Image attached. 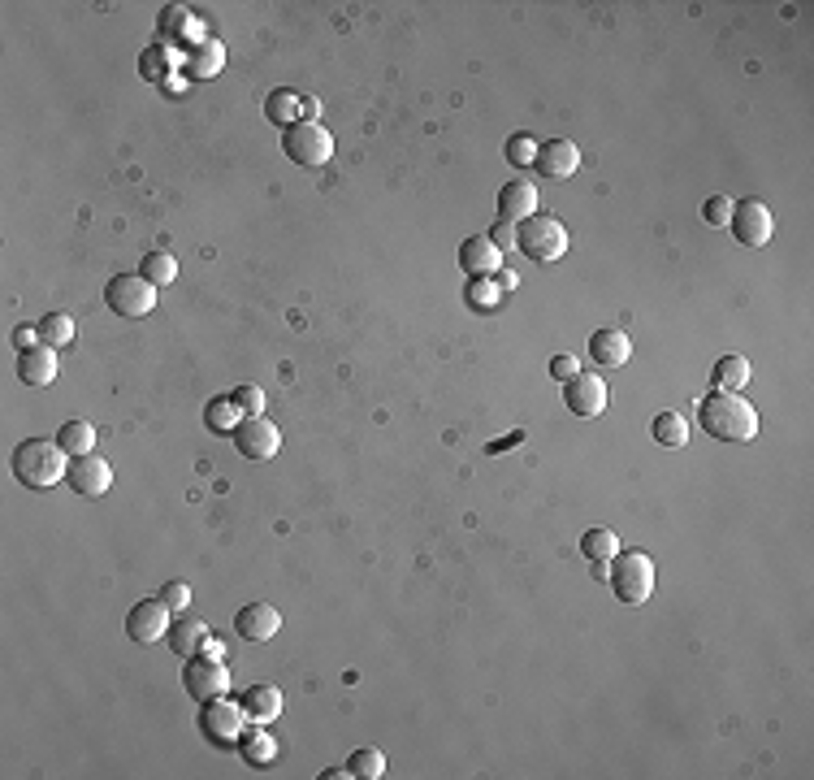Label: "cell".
Listing matches in <instances>:
<instances>
[{"label":"cell","instance_id":"1","mask_svg":"<svg viewBox=\"0 0 814 780\" xmlns=\"http://www.w3.org/2000/svg\"><path fill=\"white\" fill-rule=\"evenodd\" d=\"M698 425L719 442H754L758 438V412L737 390H711L698 408Z\"/></svg>","mask_w":814,"mask_h":780},{"label":"cell","instance_id":"2","mask_svg":"<svg viewBox=\"0 0 814 780\" xmlns=\"http://www.w3.org/2000/svg\"><path fill=\"white\" fill-rule=\"evenodd\" d=\"M13 477L22 481L26 490H52L57 481L70 473V464H65V451L57 438H26L13 447Z\"/></svg>","mask_w":814,"mask_h":780},{"label":"cell","instance_id":"3","mask_svg":"<svg viewBox=\"0 0 814 780\" xmlns=\"http://www.w3.org/2000/svg\"><path fill=\"white\" fill-rule=\"evenodd\" d=\"M615 568H607V581L620 603L641 607L654 594V559L646 551H615Z\"/></svg>","mask_w":814,"mask_h":780},{"label":"cell","instance_id":"4","mask_svg":"<svg viewBox=\"0 0 814 780\" xmlns=\"http://www.w3.org/2000/svg\"><path fill=\"white\" fill-rule=\"evenodd\" d=\"M516 247L524 256L533 260V265H550V260H559L563 252H568V230H563V221L559 217H542V213H533L529 221H520V230H516Z\"/></svg>","mask_w":814,"mask_h":780},{"label":"cell","instance_id":"5","mask_svg":"<svg viewBox=\"0 0 814 780\" xmlns=\"http://www.w3.org/2000/svg\"><path fill=\"white\" fill-rule=\"evenodd\" d=\"M104 304H109L113 317L139 321L156 308V286L143 278V273H117V278H109V286H104Z\"/></svg>","mask_w":814,"mask_h":780},{"label":"cell","instance_id":"6","mask_svg":"<svg viewBox=\"0 0 814 780\" xmlns=\"http://www.w3.org/2000/svg\"><path fill=\"white\" fill-rule=\"evenodd\" d=\"M243 707L234 698H208V702H200V733L213 741V746H221V750H234L239 746V737H243Z\"/></svg>","mask_w":814,"mask_h":780},{"label":"cell","instance_id":"7","mask_svg":"<svg viewBox=\"0 0 814 780\" xmlns=\"http://www.w3.org/2000/svg\"><path fill=\"white\" fill-rule=\"evenodd\" d=\"M282 148H286V156H291L295 165L317 169V165H325L334 156V135L321 122H295V126H286Z\"/></svg>","mask_w":814,"mask_h":780},{"label":"cell","instance_id":"8","mask_svg":"<svg viewBox=\"0 0 814 780\" xmlns=\"http://www.w3.org/2000/svg\"><path fill=\"white\" fill-rule=\"evenodd\" d=\"M234 447H239L243 460L252 464H265L278 455L282 447V429L269 421V416H243L239 425H234Z\"/></svg>","mask_w":814,"mask_h":780},{"label":"cell","instance_id":"9","mask_svg":"<svg viewBox=\"0 0 814 780\" xmlns=\"http://www.w3.org/2000/svg\"><path fill=\"white\" fill-rule=\"evenodd\" d=\"M182 689H187L195 702L221 698L230 689V668L217 655H191L187 668H182Z\"/></svg>","mask_w":814,"mask_h":780},{"label":"cell","instance_id":"10","mask_svg":"<svg viewBox=\"0 0 814 780\" xmlns=\"http://www.w3.org/2000/svg\"><path fill=\"white\" fill-rule=\"evenodd\" d=\"M728 226H732V234H737L741 247H767L776 221H771V208L763 200H741V204H732Z\"/></svg>","mask_w":814,"mask_h":780},{"label":"cell","instance_id":"11","mask_svg":"<svg viewBox=\"0 0 814 780\" xmlns=\"http://www.w3.org/2000/svg\"><path fill=\"white\" fill-rule=\"evenodd\" d=\"M174 611H169L161 598H143V603H135L126 611V633H130V642H139V646H152V642H165V633H169V620Z\"/></svg>","mask_w":814,"mask_h":780},{"label":"cell","instance_id":"12","mask_svg":"<svg viewBox=\"0 0 814 780\" xmlns=\"http://www.w3.org/2000/svg\"><path fill=\"white\" fill-rule=\"evenodd\" d=\"M533 169L546 182H568L576 169H581V148H576L572 139H546V143H537Z\"/></svg>","mask_w":814,"mask_h":780},{"label":"cell","instance_id":"13","mask_svg":"<svg viewBox=\"0 0 814 780\" xmlns=\"http://www.w3.org/2000/svg\"><path fill=\"white\" fill-rule=\"evenodd\" d=\"M563 403H568L572 416H602V408H607V382H602L598 373H576L563 382Z\"/></svg>","mask_w":814,"mask_h":780},{"label":"cell","instance_id":"14","mask_svg":"<svg viewBox=\"0 0 814 780\" xmlns=\"http://www.w3.org/2000/svg\"><path fill=\"white\" fill-rule=\"evenodd\" d=\"M65 481H70V490L83 494V499H100V494L113 490V468H109V460H100V455L91 451V455H78V460H70V473H65Z\"/></svg>","mask_w":814,"mask_h":780},{"label":"cell","instance_id":"15","mask_svg":"<svg viewBox=\"0 0 814 780\" xmlns=\"http://www.w3.org/2000/svg\"><path fill=\"white\" fill-rule=\"evenodd\" d=\"M459 265H464L468 278H490V273L503 269V252L490 243V234H468L459 243Z\"/></svg>","mask_w":814,"mask_h":780},{"label":"cell","instance_id":"16","mask_svg":"<svg viewBox=\"0 0 814 780\" xmlns=\"http://www.w3.org/2000/svg\"><path fill=\"white\" fill-rule=\"evenodd\" d=\"M278 629H282V616L269 603H247L234 611V633L247 637V642H269V637H278Z\"/></svg>","mask_w":814,"mask_h":780},{"label":"cell","instance_id":"17","mask_svg":"<svg viewBox=\"0 0 814 780\" xmlns=\"http://www.w3.org/2000/svg\"><path fill=\"white\" fill-rule=\"evenodd\" d=\"M165 642L178 659H191V655H204V646L213 642V629H208L204 620H195V616H178L174 624H169Z\"/></svg>","mask_w":814,"mask_h":780},{"label":"cell","instance_id":"18","mask_svg":"<svg viewBox=\"0 0 814 780\" xmlns=\"http://www.w3.org/2000/svg\"><path fill=\"white\" fill-rule=\"evenodd\" d=\"M533 213H537L533 182H507V187L498 191V217H503L507 226H520V221H529Z\"/></svg>","mask_w":814,"mask_h":780},{"label":"cell","instance_id":"19","mask_svg":"<svg viewBox=\"0 0 814 780\" xmlns=\"http://www.w3.org/2000/svg\"><path fill=\"white\" fill-rule=\"evenodd\" d=\"M239 707H243V715L252 724H269V720H278V715H282V689L269 685V681H260L252 689H243Z\"/></svg>","mask_w":814,"mask_h":780},{"label":"cell","instance_id":"20","mask_svg":"<svg viewBox=\"0 0 814 780\" xmlns=\"http://www.w3.org/2000/svg\"><path fill=\"white\" fill-rule=\"evenodd\" d=\"M589 356H594L602 369H620V364H628V356H633V338H628L624 330H594V338H589Z\"/></svg>","mask_w":814,"mask_h":780},{"label":"cell","instance_id":"21","mask_svg":"<svg viewBox=\"0 0 814 780\" xmlns=\"http://www.w3.org/2000/svg\"><path fill=\"white\" fill-rule=\"evenodd\" d=\"M57 369H61V364H57V351L44 347V343L31 347V351H22V356H18V377H22L26 386H35V390L57 382Z\"/></svg>","mask_w":814,"mask_h":780},{"label":"cell","instance_id":"22","mask_svg":"<svg viewBox=\"0 0 814 780\" xmlns=\"http://www.w3.org/2000/svg\"><path fill=\"white\" fill-rule=\"evenodd\" d=\"M750 377H754L750 360L737 356V351H728V356H719V360H715L711 382H715V390H745V386H750Z\"/></svg>","mask_w":814,"mask_h":780},{"label":"cell","instance_id":"23","mask_svg":"<svg viewBox=\"0 0 814 780\" xmlns=\"http://www.w3.org/2000/svg\"><path fill=\"white\" fill-rule=\"evenodd\" d=\"M239 754H243V759L252 763V767H265V763L278 759V741L269 737V724H256L252 733L243 728V737H239Z\"/></svg>","mask_w":814,"mask_h":780},{"label":"cell","instance_id":"24","mask_svg":"<svg viewBox=\"0 0 814 780\" xmlns=\"http://www.w3.org/2000/svg\"><path fill=\"white\" fill-rule=\"evenodd\" d=\"M35 330H39V343L52 347V351H61V347L74 343V317H70V312H48V317L35 321Z\"/></svg>","mask_w":814,"mask_h":780},{"label":"cell","instance_id":"25","mask_svg":"<svg viewBox=\"0 0 814 780\" xmlns=\"http://www.w3.org/2000/svg\"><path fill=\"white\" fill-rule=\"evenodd\" d=\"M57 442H61V451L70 455V460H78V455H91L96 451V425H87V421H65L57 429Z\"/></svg>","mask_w":814,"mask_h":780},{"label":"cell","instance_id":"26","mask_svg":"<svg viewBox=\"0 0 814 780\" xmlns=\"http://www.w3.org/2000/svg\"><path fill=\"white\" fill-rule=\"evenodd\" d=\"M221 65H226V48H221L217 39H204V44L187 57V74L191 78H217Z\"/></svg>","mask_w":814,"mask_h":780},{"label":"cell","instance_id":"27","mask_svg":"<svg viewBox=\"0 0 814 780\" xmlns=\"http://www.w3.org/2000/svg\"><path fill=\"white\" fill-rule=\"evenodd\" d=\"M650 434H654L659 447H685L689 442V421L680 412H659L650 421Z\"/></svg>","mask_w":814,"mask_h":780},{"label":"cell","instance_id":"28","mask_svg":"<svg viewBox=\"0 0 814 780\" xmlns=\"http://www.w3.org/2000/svg\"><path fill=\"white\" fill-rule=\"evenodd\" d=\"M615 551H620V542H615V529H589L581 533V555L589 559V564H611Z\"/></svg>","mask_w":814,"mask_h":780},{"label":"cell","instance_id":"29","mask_svg":"<svg viewBox=\"0 0 814 780\" xmlns=\"http://www.w3.org/2000/svg\"><path fill=\"white\" fill-rule=\"evenodd\" d=\"M347 772L356 776V780H377V776H386V754H382V750H373V746H360V750L347 759Z\"/></svg>","mask_w":814,"mask_h":780},{"label":"cell","instance_id":"30","mask_svg":"<svg viewBox=\"0 0 814 780\" xmlns=\"http://www.w3.org/2000/svg\"><path fill=\"white\" fill-rule=\"evenodd\" d=\"M204 421L213 434H234V425H239V408H234L230 395H217L213 403L204 408Z\"/></svg>","mask_w":814,"mask_h":780},{"label":"cell","instance_id":"31","mask_svg":"<svg viewBox=\"0 0 814 780\" xmlns=\"http://www.w3.org/2000/svg\"><path fill=\"white\" fill-rule=\"evenodd\" d=\"M139 273L156 286V291H161V286H169V282L178 278V260L169 256V252H148V256H143V269H139Z\"/></svg>","mask_w":814,"mask_h":780},{"label":"cell","instance_id":"32","mask_svg":"<svg viewBox=\"0 0 814 780\" xmlns=\"http://www.w3.org/2000/svg\"><path fill=\"white\" fill-rule=\"evenodd\" d=\"M265 117L278 126H295L299 122V96L295 91H273V96L265 100Z\"/></svg>","mask_w":814,"mask_h":780},{"label":"cell","instance_id":"33","mask_svg":"<svg viewBox=\"0 0 814 780\" xmlns=\"http://www.w3.org/2000/svg\"><path fill=\"white\" fill-rule=\"evenodd\" d=\"M230 399H234V408H239L243 416H265V390H260V386H234Z\"/></svg>","mask_w":814,"mask_h":780},{"label":"cell","instance_id":"34","mask_svg":"<svg viewBox=\"0 0 814 780\" xmlns=\"http://www.w3.org/2000/svg\"><path fill=\"white\" fill-rule=\"evenodd\" d=\"M156 598H161V603L178 616V611H187V603H191V585H187V581H165Z\"/></svg>","mask_w":814,"mask_h":780},{"label":"cell","instance_id":"35","mask_svg":"<svg viewBox=\"0 0 814 780\" xmlns=\"http://www.w3.org/2000/svg\"><path fill=\"white\" fill-rule=\"evenodd\" d=\"M533 156H537V139L533 135H511L507 139V161L511 165H533Z\"/></svg>","mask_w":814,"mask_h":780},{"label":"cell","instance_id":"36","mask_svg":"<svg viewBox=\"0 0 814 780\" xmlns=\"http://www.w3.org/2000/svg\"><path fill=\"white\" fill-rule=\"evenodd\" d=\"M728 217H732V200H728V195H711V200L702 204V221H706V226H728Z\"/></svg>","mask_w":814,"mask_h":780},{"label":"cell","instance_id":"37","mask_svg":"<svg viewBox=\"0 0 814 780\" xmlns=\"http://www.w3.org/2000/svg\"><path fill=\"white\" fill-rule=\"evenodd\" d=\"M581 373V356H555L550 360V377L555 382H568V377H576Z\"/></svg>","mask_w":814,"mask_h":780},{"label":"cell","instance_id":"38","mask_svg":"<svg viewBox=\"0 0 814 780\" xmlns=\"http://www.w3.org/2000/svg\"><path fill=\"white\" fill-rule=\"evenodd\" d=\"M490 243L498 247V252H511V243H516V230H511L507 221H498V226L490 230Z\"/></svg>","mask_w":814,"mask_h":780},{"label":"cell","instance_id":"39","mask_svg":"<svg viewBox=\"0 0 814 780\" xmlns=\"http://www.w3.org/2000/svg\"><path fill=\"white\" fill-rule=\"evenodd\" d=\"M485 286H490V282H485V278H472V291H468V299H472V304H477V299H481V304H494V291H485Z\"/></svg>","mask_w":814,"mask_h":780},{"label":"cell","instance_id":"40","mask_svg":"<svg viewBox=\"0 0 814 780\" xmlns=\"http://www.w3.org/2000/svg\"><path fill=\"white\" fill-rule=\"evenodd\" d=\"M13 343H18V351H31V347H39V330H13Z\"/></svg>","mask_w":814,"mask_h":780},{"label":"cell","instance_id":"41","mask_svg":"<svg viewBox=\"0 0 814 780\" xmlns=\"http://www.w3.org/2000/svg\"><path fill=\"white\" fill-rule=\"evenodd\" d=\"M317 96H299V122H317Z\"/></svg>","mask_w":814,"mask_h":780},{"label":"cell","instance_id":"42","mask_svg":"<svg viewBox=\"0 0 814 780\" xmlns=\"http://www.w3.org/2000/svg\"><path fill=\"white\" fill-rule=\"evenodd\" d=\"M516 286H520L516 273H498V291H516Z\"/></svg>","mask_w":814,"mask_h":780},{"label":"cell","instance_id":"43","mask_svg":"<svg viewBox=\"0 0 814 780\" xmlns=\"http://www.w3.org/2000/svg\"><path fill=\"white\" fill-rule=\"evenodd\" d=\"M351 772H347V767H325V772H321V780H347Z\"/></svg>","mask_w":814,"mask_h":780}]
</instances>
